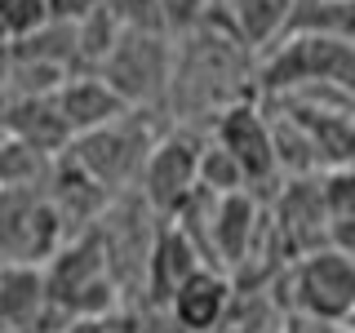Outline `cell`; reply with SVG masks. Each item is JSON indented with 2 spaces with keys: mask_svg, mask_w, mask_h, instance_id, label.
<instances>
[{
  "mask_svg": "<svg viewBox=\"0 0 355 333\" xmlns=\"http://www.w3.org/2000/svg\"><path fill=\"white\" fill-rule=\"evenodd\" d=\"M293 302L297 316L347 325L355 316V258L342 244L311 249L293 271Z\"/></svg>",
  "mask_w": 355,
  "mask_h": 333,
  "instance_id": "cell-1",
  "label": "cell"
},
{
  "mask_svg": "<svg viewBox=\"0 0 355 333\" xmlns=\"http://www.w3.org/2000/svg\"><path fill=\"white\" fill-rule=\"evenodd\" d=\"M62 209L58 200L40 191H9L5 187V214H0V244L5 262H53L62 249Z\"/></svg>",
  "mask_w": 355,
  "mask_h": 333,
  "instance_id": "cell-2",
  "label": "cell"
},
{
  "mask_svg": "<svg viewBox=\"0 0 355 333\" xmlns=\"http://www.w3.org/2000/svg\"><path fill=\"white\" fill-rule=\"evenodd\" d=\"M49 293L58 311H71L80 320H94L111 307V275H107V258L94 240H80L71 249L53 253L49 266Z\"/></svg>",
  "mask_w": 355,
  "mask_h": 333,
  "instance_id": "cell-3",
  "label": "cell"
},
{
  "mask_svg": "<svg viewBox=\"0 0 355 333\" xmlns=\"http://www.w3.org/2000/svg\"><path fill=\"white\" fill-rule=\"evenodd\" d=\"M293 80H329L355 89V44L320 31H293L288 44L275 53L266 85H293Z\"/></svg>",
  "mask_w": 355,
  "mask_h": 333,
  "instance_id": "cell-4",
  "label": "cell"
},
{
  "mask_svg": "<svg viewBox=\"0 0 355 333\" xmlns=\"http://www.w3.org/2000/svg\"><path fill=\"white\" fill-rule=\"evenodd\" d=\"M103 76L133 107L160 98L164 85H169V44H164V31L129 27L125 40L116 44V53L103 62Z\"/></svg>",
  "mask_w": 355,
  "mask_h": 333,
  "instance_id": "cell-5",
  "label": "cell"
},
{
  "mask_svg": "<svg viewBox=\"0 0 355 333\" xmlns=\"http://www.w3.org/2000/svg\"><path fill=\"white\" fill-rule=\"evenodd\" d=\"M71 142H76L71 160L103 187H120V182H129L133 173L142 178V164H147V155L155 147V142H147V133L129 129L125 116L103 125V129H89V133H80V138H71Z\"/></svg>",
  "mask_w": 355,
  "mask_h": 333,
  "instance_id": "cell-6",
  "label": "cell"
},
{
  "mask_svg": "<svg viewBox=\"0 0 355 333\" xmlns=\"http://www.w3.org/2000/svg\"><path fill=\"white\" fill-rule=\"evenodd\" d=\"M200 155H205V147L191 133H173V138L155 142L147 164H142V196L151 209L178 214L200 191Z\"/></svg>",
  "mask_w": 355,
  "mask_h": 333,
  "instance_id": "cell-7",
  "label": "cell"
},
{
  "mask_svg": "<svg viewBox=\"0 0 355 333\" xmlns=\"http://www.w3.org/2000/svg\"><path fill=\"white\" fill-rule=\"evenodd\" d=\"M218 142L244 164L249 182H262V178H271L275 169H280V147H275V133L266 129V120L249 103H236L227 116L218 120Z\"/></svg>",
  "mask_w": 355,
  "mask_h": 333,
  "instance_id": "cell-8",
  "label": "cell"
},
{
  "mask_svg": "<svg viewBox=\"0 0 355 333\" xmlns=\"http://www.w3.org/2000/svg\"><path fill=\"white\" fill-rule=\"evenodd\" d=\"M58 107H62V116L71 120L76 138H80L89 129H103L111 120L129 116L133 103L98 71V76H67V85L58 89Z\"/></svg>",
  "mask_w": 355,
  "mask_h": 333,
  "instance_id": "cell-9",
  "label": "cell"
},
{
  "mask_svg": "<svg viewBox=\"0 0 355 333\" xmlns=\"http://www.w3.org/2000/svg\"><path fill=\"white\" fill-rule=\"evenodd\" d=\"M44 307H53L49 293V271L36 262H5L0 275V316H5V333H36V320Z\"/></svg>",
  "mask_w": 355,
  "mask_h": 333,
  "instance_id": "cell-10",
  "label": "cell"
},
{
  "mask_svg": "<svg viewBox=\"0 0 355 333\" xmlns=\"http://www.w3.org/2000/svg\"><path fill=\"white\" fill-rule=\"evenodd\" d=\"M169 307H173V320L187 333H214L222 325V316H227V307H231V284H227V275L200 266L191 280L178 284Z\"/></svg>",
  "mask_w": 355,
  "mask_h": 333,
  "instance_id": "cell-11",
  "label": "cell"
},
{
  "mask_svg": "<svg viewBox=\"0 0 355 333\" xmlns=\"http://www.w3.org/2000/svg\"><path fill=\"white\" fill-rule=\"evenodd\" d=\"M5 129L14 138L31 142L40 151H58L67 138H76L71 120L62 116L58 107V94H36V98H9V120Z\"/></svg>",
  "mask_w": 355,
  "mask_h": 333,
  "instance_id": "cell-12",
  "label": "cell"
},
{
  "mask_svg": "<svg viewBox=\"0 0 355 333\" xmlns=\"http://www.w3.org/2000/svg\"><path fill=\"white\" fill-rule=\"evenodd\" d=\"M253 231H258V205L249 200V191H231L218 196V214H214V253L222 262H244L253 249Z\"/></svg>",
  "mask_w": 355,
  "mask_h": 333,
  "instance_id": "cell-13",
  "label": "cell"
},
{
  "mask_svg": "<svg viewBox=\"0 0 355 333\" xmlns=\"http://www.w3.org/2000/svg\"><path fill=\"white\" fill-rule=\"evenodd\" d=\"M200 266H205V249H196L182 227L164 231L160 244H155V253H151V289H155V298H173L178 284L191 280Z\"/></svg>",
  "mask_w": 355,
  "mask_h": 333,
  "instance_id": "cell-14",
  "label": "cell"
},
{
  "mask_svg": "<svg viewBox=\"0 0 355 333\" xmlns=\"http://www.w3.org/2000/svg\"><path fill=\"white\" fill-rule=\"evenodd\" d=\"M302 0H227L231 22H236L244 44H266L275 36H284L288 22H293Z\"/></svg>",
  "mask_w": 355,
  "mask_h": 333,
  "instance_id": "cell-15",
  "label": "cell"
},
{
  "mask_svg": "<svg viewBox=\"0 0 355 333\" xmlns=\"http://www.w3.org/2000/svg\"><path fill=\"white\" fill-rule=\"evenodd\" d=\"M324 209H329V231L347 249L355 240V169H338L324 182Z\"/></svg>",
  "mask_w": 355,
  "mask_h": 333,
  "instance_id": "cell-16",
  "label": "cell"
},
{
  "mask_svg": "<svg viewBox=\"0 0 355 333\" xmlns=\"http://www.w3.org/2000/svg\"><path fill=\"white\" fill-rule=\"evenodd\" d=\"M44 155L49 151H40V147H31V142L9 133V142H5V187L9 191H36L44 182V173H49Z\"/></svg>",
  "mask_w": 355,
  "mask_h": 333,
  "instance_id": "cell-17",
  "label": "cell"
},
{
  "mask_svg": "<svg viewBox=\"0 0 355 333\" xmlns=\"http://www.w3.org/2000/svg\"><path fill=\"white\" fill-rule=\"evenodd\" d=\"M244 182H249L244 164L222 142L205 147V155H200V187H209L214 196H231V191H244Z\"/></svg>",
  "mask_w": 355,
  "mask_h": 333,
  "instance_id": "cell-18",
  "label": "cell"
},
{
  "mask_svg": "<svg viewBox=\"0 0 355 333\" xmlns=\"http://www.w3.org/2000/svg\"><path fill=\"white\" fill-rule=\"evenodd\" d=\"M44 22H53L49 0H5V31H9V40L31 36V31L44 27Z\"/></svg>",
  "mask_w": 355,
  "mask_h": 333,
  "instance_id": "cell-19",
  "label": "cell"
},
{
  "mask_svg": "<svg viewBox=\"0 0 355 333\" xmlns=\"http://www.w3.org/2000/svg\"><path fill=\"white\" fill-rule=\"evenodd\" d=\"M120 9V18L129 27H151V31H169L164 27V0H111Z\"/></svg>",
  "mask_w": 355,
  "mask_h": 333,
  "instance_id": "cell-20",
  "label": "cell"
},
{
  "mask_svg": "<svg viewBox=\"0 0 355 333\" xmlns=\"http://www.w3.org/2000/svg\"><path fill=\"white\" fill-rule=\"evenodd\" d=\"M214 0H164V27L169 31H191L196 22H205Z\"/></svg>",
  "mask_w": 355,
  "mask_h": 333,
  "instance_id": "cell-21",
  "label": "cell"
},
{
  "mask_svg": "<svg viewBox=\"0 0 355 333\" xmlns=\"http://www.w3.org/2000/svg\"><path fill=\"white\" fill-rule=\"evenodd\" d=\"M288 333H355V329H342V325H329V320H311V316H297Z\"/></svg>",
  "mask_w": 355,
  "mask_h": 333,
  "instance_id": "cell-22",
  "label": "cell"
},
{
  "mask_svg": "<svg viewBox=\"0 0 355 333\" xmlns=\"http://www.w3.org/2000/svg\"><path fill=\"white\" fill-rule=\"evenodd\" d=\"M71 333H107V329H103V325H94V320H80V325H76Z\"/></svg>",
  "mask_w": 355,
  "mask_h": 333,
  "instance_id": "cell-23",
  "label": "cell"
}]
</instances>
